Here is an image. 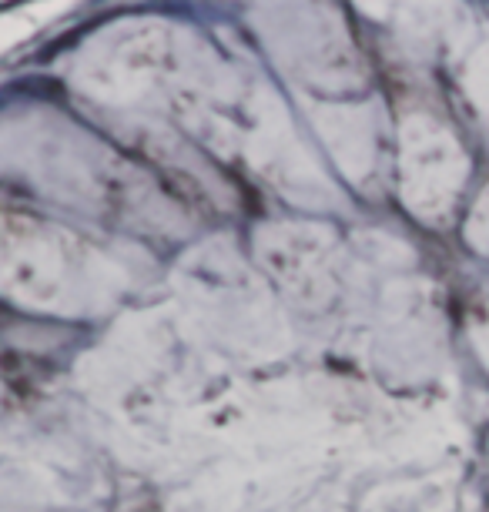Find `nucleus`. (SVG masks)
Returning a JSON list of instances; mask_svg holds the SVG:
<instances>
[{
    "mask_svg": "<svg viewBox=\"0 0 489 512\" xmlns=\"http://www.w3.org/2000/svg\"><path fill=\"white\" fill-rule=\"evenodd\" d=\"M463 178V148L443 124L433 118H409L402 124V198L416 215H446Z\"/></svg>",
    "mask_w": 489,
    "mask_h": 512,
    "instance_id": "f257e3e1",
    "label": "nucleus"
},
{
    "mask_svg": "<svg viewBox=\"0 0 489 512\" xmlns=\"http://www.w3.org/2000/svg\"><path fill=\"white\" fill-rule=\"evenodd\" d=\"M466 241L479 251H489V191L479 198L476 211L469 215V225H466Z\"/></svg>",
    "mask_w": 489,
    "mask_h": 512,
    "instance_id": "f03ea898",
    "label": "nucleus"
}]
</instances>
